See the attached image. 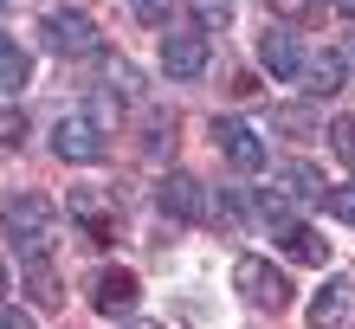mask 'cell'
Masks as SVG:
<instances>
[{
  "label": "cell",
  "instance_id": "cell-24",
  "mask_svg": "<svg viewBox=\"0 0 355 329\" xmlns=\"http://www.w3.org/2000/svg\"><path fill=\"white\" fill-rule=\"evenodd\" d=\"M271 7H278L284 19H317V7H323V0H271Z\"/></svg>",
  "mask_w": 355,
  "mask_h": 329
},
{
  "label": "cell",
  "instance_id": "cell-4",
  "mask_svg": "<svg viewBox=\"0 0 355 329\" xmlns=\"http://www.w3.org/2000/svg\"><path fill=\"white\" fill-rule=\"evenodd\" d=\"M233 291L252 303V310H284V303H291V278L271 258H239L233 265Z\"/></svg>",
  "mask_w": 355,
  "mask_h": 329
},
{
  "label": "cell",
  "instance_id": "cell-31",
  "mask_svg": "<svg viewBox=\"0 0 355 329\" xmlns=\"http://www.w3.org/2000/svg\"><path fill=\"white\" fill-rule=\"evenodd\" d=\"M0 7H7V0H0Z\"/></svg>",
  "mask_w": 355,
  "mask_h": 329
},
{
  "label": "cell",
  "instance_id": "cell-7",
  "mask_svg": "<svg viewBox=\"0 0 355 329\" xmlns=\"http://www.w3.org/2000/svg\"><path fill=\"white\" fill-rule=\"evenodd\" d=\"M214 136H220V149L233 155V168H265V136H252L239 116H214Z\"/></svg>",
  "mask_w": 355,
  "mask_h": 329
},
{
  "label": "cell",
  "instance_id": "cell-8",
  "mask_svg": "<svg viewBox=\"0 0 355 329\" xmlns=\"http://www.w3.org/2000/svg\"><path fill=\"white\" fill-rule=\"evenodd\" d=\"M162 213H168V220H200L207 213V194H200V181L187 168L162 175Z\"/></svg>",
  "mask_w": 355,
  "mask_h": 329
},
{
  "label": "cell",
  "instance_id": "cell-1",
  "mask_svg": "<svg viewBox=\"0 0 355 329\" xmlns=\"http://www.w3.org/2000/svg\"><path fill=\"white\" fill-rule=\"evenodd\" d=\"M0 226H7V239L26 258H39V252H46V239H52V226H58V207H52L46 194H13L7 207H0Z\"/></svg>",
  "mask_w": 355,
  "mask_h": 329
},
{
  "label": "cell",
  "instance_id": "cell-2",
  "mask_svg": "<svg viewBox=\"0 0 355 329\" xmlns=\"http://www.w3.org/2000/svg\"><path fill=\"white\" fill-rule=\"evenodd\" d=\"M39 39H46V52H58V58H97L103 52V26L91 13H46L39 19Z\"/></svg>",
  "mask_w": 355,
  "mask_h": 329
},
{
  "label": "cell",
  "instance_id": "cell-5",
  "mask_svg": "<svg viewBox=\"0 0 355 329\" xmlns=\"http://www.w3.org/2000/svg\"><path fill=\"white\" fill-rule=\"evenodd\" d=\"M207 65V33L200 26H168L162 33V71L168 78H200Z\"/></svg>",
  "mask_w": 355,
  "mask_h": 329
},
{
  "label": "cell",
  "instance_id": "cell-26",
  "mask_svg": "<svg viewBox=\"0 0 355 329\" xmlns=\"http://www.w3.org/2000/svg\"><path fill=\"white\" fill-rule=\"evenodd\" d=\"M136 7H142V13H149V19H155L162 7H168V0H136Z\"/></svg>",
  "mask_w": 355,
  "mask_h": 329
},
{
  "label": "cell",
  "instance_id": "cell-20",
  "mask_svg": "<svg viewBox=\"0 0 355 329\" xmlns=\"http://www.w3.org/2000/svg\"><path fill=\"white\" fill-rule=\"evenodd\" d=\"M175 149V123L162 116V123H149V130H142V155H168Z\"/></svg>",
  "mask_w": 355,
  "mask_h": 329
},
{
  "label": "cell",
  "instance_id": "cell-6",
  "mask_svg": "<svg viewBox=\"0 0 355 329\" xmlns=\"http://www.w3.org/2000/svg\"><path fill=\"white\" fill-rule=\"evenodd\" d=\"M259 65L271 78H297L304 71V39L291 33V26H265L259 33Z\"/></svg>",
  "mask_w": 355,
  "mask_h": 329
},
{
  "label": "cell",
  "instance_id": "cell-18",
  "mask_svg": "<svg viewBox=\"0 0 355 329\" xmlns=\"http://www.w3.org/2000/svg\"><path fill=\"white\" fill-rule=\"evenodd\" d=\"M323 213L343 220V226H355V188H323Z\"/></svg>",
  "mask_w": 355,
  "mask_h": 329
},
{
  "label": "cell",
  "instance_id": "cell-16",
  "mask_svg": "<svg viewBox=\"0 0 355 329\" xmlns=\"http://www.w3.org/2000/svg\"><path fill=\"white\" fill-rule=\"evenodd\" d=\"M278 181H284V188L297 194V200H323V175H317V168H304V161H284V168H278Z\"/></svg>",
  "mask_w": 355,
  "mask_h": 329
},
{
  "label": "cell",
  "instance_id": "cell-15",
  "mask_svg": "<svg viewBox=\"0 0 355 329\" xmlns=\"http://www.w3.org/2000/svg\"><path fill=\"white\" fill-rule=\"evenodd\" d=\"M26 78H33V65H26V52H19L13 39L0 33V91H7V97H13V91H26Z\"/></svg>",
  "mask_w": 355,
  "mask_h": 329
},
{
  "label": "cell",
  "instance_id": "cell-12",
  "mask_svg": "<svg viewBox=\"0 0 355 329\" xmlns=\"http://www.w3.org/2000/svg\"><path fill=\"white\" fill-rule=\"evenodd\" d=\"M65 213H78V220H85V226H91L97 239H103V233H116V207H110V200H103L97 188H71Z\"/></svg>",
  "mask_w": 355,
  "mask_h": 329
},
{
  "label": "cell",
  "instance_id": "cell-14",
  "mask_svg": "<svg viewBox=\"0 0 355 329\" xmlns=\"http://www.w3.org/2000/svg\"><path fill=\"white\" fill-rule=\"evenodd\" d=\"M26 297L39 303V310H58V303H65V278H58L46 258H33L26 265Z\"/></svg>",
  "mask_w": 355,
  "mask_h": 329
},
{
  "label": "cell",
  "instance_id": "cell-22",
  "mask_svg": "<svg viewBox=\"0 0 355 329\" xmlns=\"http://www.w3.org/2000/svg\"><path fill=\"white\" fill-rule=\"evenodd\" d=\"M103 85H116V97H136V91H142V78H136L130 65H123V58H110V71H103Z\"/></svg>",
  "mask_w": 355,
  "mask_h": 329
},
{
  "label": "cell",
  "instance_id": "cell-28",
  "mask_svg": "<svg viewBox=\"0 0 355 329\" xmlns=\"http://www.w3.org/2000/svg\"><path fill=\"white\" fill-rule=\"evenodd\" d=\"M123 329H162V323H123Z\"/></svg>",
  "mask_w": 355,
  "mask_h": 329
},
{
  "label": "cell",
  "instance_id": "cell-19",
  "mask_svg": "<svg viewBox=\"0 0 355 329\" xmlns=\"http://www.w3.org/2000/svg\"><path fill=\"white\" fill-rule=\"evenodd\" d=\"M194 7V26H226L233 19V0H187Z\"/></svg>",
  "mask_w": 355,
  "mask_h": 329
},
{
  "label": "cell",
  "instance_id": "cell-3",
  "mask_svg": "<svg viewBox=\"0 0 355 329\" xmlns=\"http://www.w3.org/2000/svg\"><path fill=\"white\" fill-rule=\"evenodd\" d=\"M103 149H110V136H103V123H97L91 110L58 116V130H52V155H58V161H78V168H91V161H103Z\"/></svg>",
  "mask_w": 355,
  "mask_h": 329
},
{
  "label": "cell",
  "instance_id": "cell-29",
  "mask_svg": "<svg viewBox=\"0 0 355 329\" xmlns=\"http://www.w3.org/2000/svg\"><path fill=\"white\" fill-rule=\"evenodd\" d=\"M336 7H343V13H355V0H336Z\"/></svg>",
  "mask_w": 355,
  "mask_h": 329
},
{
  "label": "cell",
  "instance_id": "cell-30",
  "mask_svg": "<svg viewBox=\"0 0 355 329\" xmlns=\"http://www.w3.org/2000/svg\"><path fill=\"white\" fill-rule=\"evenodd\" d=\"M0 291H7V265H0Z\"/></svg>",
  "mask_w": 355,
  "mask_h": 329
},
{
  "label": "cell",
  "instance_id": "cell-25",
  "mask_svg": "<svg viewBox=\"0 0 355 329\" xmlns=\"http://www.w3.org/2000/svg\"><path fill=\"white\" fill-rule=\"evenodd\" d=\"M0 329H33V317L26 310H0Z\"/></svg>",
  "mask_w": 355,
  "mask_h": 329
},
{
  "label": "cell",
  "instance_id": "cell-11",
  "mask_svg": "<svg viewBox=\"0 0 355 329\" xmlns=\"http://www.w3.org/2000/svg\"><path fill=\"white\" fill-rule=\"evenodd\" d=\"M343 317H349V278H329L310 297V329H343Z\"/></svg>",
  "mask_w": 355,
  "mask_h": 329
},
{
  "label": "cell",
  "instance_id": "cell-21",
  "mask_svg": "<svg viewBox=\"0 0 355 329\" xmlns=\"http://www.w3.org/2000/svg\"><path fill=\"white\" fill-rule=\"evenodd\" d=\"M19 142H26V116H19V110H0V155L19 149Z\"/></svg>",
  "mask_w": 355,
  "mask_h": 329
},
{
  "label": "cell",
  "instance_id": "cell-17",
  "mask_svg": "<svg viewBox=\"0 0 355 329\" xmlns=\"http://www.w3.org/2000/svg\"><path fill=\"white\" fill-rule=\"evenodd\" d=\"M271 123H278V136H317V116H310V104H278L271 110Z\"/></svg>",
  "mask_w": 355,
  "mask_h": 329
},
{
  "label": "cell",
  "instance_id": "cell-9",
  "mask_svg": "<svg viewBox=\"0 0 355 329\" xmlns=\"http://www.w3.org/2000/svg\"><path fill=\"white\" fill-rule=\"evenodd\" d=\"M343 78H349V71H343V58H336V52H304L297 85H304L310 97H336V91H343Z\"/></svg>",
  "mask_w": 355,
  "mask_h": 329
},
{
  "label": "cell",
  "instance_id": "cell-27",
  "mask_svg": "<svg viewBox=\"0 0 355 329\" xmlns=\"http://www.w3.org/2000/svg\"><path fill=\"white\" fill-rule=\"evenodd\" d=\"M343 58H349V71H355V33H349V46H343Z\"/></svg>",
  "mask_w": 355,
  "mask_h": 329
},
{
  "label": "cell",
  "instance_id": "cell-10",
  "mask_svg": "<svg viewBox=\"0 0 355 329\" xmlns=\"http://www.w3.org/2000/svg\"><path fill=\"white\" fill-rule=\"evenodd\" d=\"M91 303H97L103 317L130 310V303H136V272H123V265H110V272H97V284H91Z\"/></svg>",
  "mask_w": 355,
  "mask_h": 329
},
{
  "label": "cell",
  "instance_id": "cell-23",
  "mask_svg": "<svg viewBox=\"0 0 355 329\" xmlns=\"http://www.w3.org/2000/svg\"><path fill=\"white\" fill-rule=\"evenodd\" d=\"M329 142H336V155H343L349 168H355V116H343L336 130H329Z\"/></svg>",
  "mask_w": 355,
  "mask_h": 329
},
{
  "label": "cell",
  "instance_id": "cell-13",
  "mask_svg": "<svg viewBox=\"0 0 355 329\" xmlns=\"http://www.w3.org/2000/svg\"><path fill=\"white\" fill-rule=\"evenodd\" d=\"M278 239H284V258H297V265H329V245H323V233L317 226H278Z\"/></svg>",
  "mask_w": 355,
  "mask_h": 329
}]
</instances>
